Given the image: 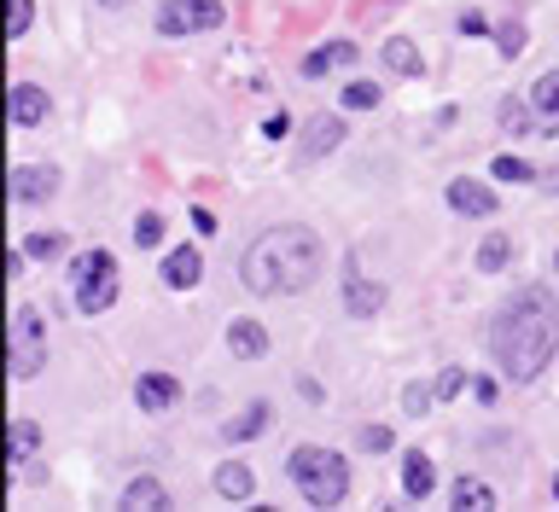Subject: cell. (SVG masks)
Listing matches in <instances>:
<instances>
[{"label":"cell","mask_w":559,"mask_h":512,"mask_svg":"<svg viewBox=\"0 0 559 512\" xmlns=\"http://www.w3.org/2000/svg\"><path fill=\"white\" fill-rule=\"evenodd\" d=\"M489 349H496L507 379H519V384L536 379L542 367L554 361V349H559V303H554V291L548 286H524L513 303L501 309L496 332H489Z\"/></svg>","instance_id":"1"},{"label":"cell","mask_w":559,"mask_h":512,"mask_svg":"<svg viewBox=\"0 0 559 512\" xmlns=\"http://www.w3.org/2000/svg\"><path fill=\"white\" fill-rule=\"evenodd\" d=\"M326 269V245L314 227H269V234H257L251 239V251H245L239 262V274H245V286H251L257 297H292V291H309L314 279H321Z\"/></svg>","instance_id":"2"},{"label":"cell","mask_w":559,"mask_h":512,"mask_svg":"<svg viewBox=\"0 0 559 512\" xmlns=\"http://www.w3.org/2000/svg\"><path fill=\"white\" fill-rule=\"evenodd\" d=\"M292 484H297V496H304L309 507H344L349 496V466H344V454H332L321 443H297L292 449Z\"/></svg>","instance_id":"3"},{"label":"cell","mask_w":559,"mask_h":512,"mask_svg":"<svg viewBox=\"0 0 559 512\" xmlns=\"http://www.w3.org/2000/svg\"><path fill=\"white\" fill-rule=\"evenodd\" d=\"M70 279H76V309L87 321L117 303V257L111 251H82L70 262Z\"/></svg>","instance_id":"4"},{"label":"cell","mask_w":559,"mask_h":512,"mask_svg":"<svg viewBox=\"0 0 559 512\" xmlns=\"http://www.w3.org/2000/svg\"><path fill=\"white\" fill-rule=\"evenodd\" d=\"M7 367H12V379H35V373L47 367V326H41V314H35L29 303L12 309V326H7Z\"/></svg>","instance_id":"5"},{"label":"cell","mask_w":559,"mask_h":512,"mask_svg":"<svg viewBox=\"0 0 559 512\" xmlns=\"http://www.w3.org/2000/svg\"><path fill=\"white\" fill-rule=\"evenodd\" d=\"M227 7L222 0H164L157 7V35H204V29H222Z\"/></svg>","instance_id":"6"},{"label":"cell","mask_w":559,"mask_h":512,"mask_svg":"<svg viewBox=\"0 0 559 512\" xmlns=\"http://www.w3.org/2000/svg\"><path fill=\"white\" fill-rule=\"evenodd\" d=\"M496 192H489L484 181H472V175H461V181H449V210L454 216H496Z\"/></svg>","instance_id":"7"},{"label":"cell","mask_w":559,"mask_h":512,"mask_svg":"<svg viewBox=\"0 0 559 512\" xmlns=\"http://www.w3.org/2000/svg\"><path fill=\"white\" fill-rule=\"evenodd\" d=\"M344 309L356 314V321H373V314L384 309V286H379V279H367V274L349 269V274H344Z\"/></svg>","instance_id":"8"},{"label":"cell","mask_w":559,"mask_h":512,"mask_svg":"<svg viewBox=\"0 0 559 512\" xmlns=\"http://www.w3.org/2000/svg\"><path fill=\"white\" fill-rule=\"evenodd\" d=\"M134 402H140V414H169L175 402H181V384H175L169 373H140L134 379Z\"/></svg>","instance_id":"9"},{"label":"cell","mask_w":559,"mask_h":512,"mask_svg":"<svg viewBox=\"0 0 559 512\" xmlns=\"http://www.w3.org/2000/svg\"><path fill=\"white\" fill-rule=\"evenodd\" d=\"M52 192H59V169H41V164H17L12 169V199L17 204L52 199Z\"/></svg>","instance_id":"10"},{"label":"cell","mask_w":559,"mask_h":512,"mask_svg":"<svg viewBox=\"0 0 559 512\" xmlns=\"http://www.w3.org/2000/svg\"><path fill=\"white\" fill-rule=\"evenodd\" d=\"M199 274H204V257L192 251V245H175V251L164 257V286L169 291H192V286H199Z\"/></svg>","instance_id":"11"},{"label":"cell","mask_w":559,"mask_h":512,"mask_svg":"<svg viewBox=\"0 0 559 512\" xmlns=\"http://www.w3.org/2000/svg\"><path fill=\"white\" fill-rule=\"evenodd\" d=\"M35 122H47V87L17 82L12 87V129H35Z\"/></svg>","instance_id":"12"},{"label":"cell","mask_w":559,"mask_h":512,"mask_svg":"<svg viewBox=\"0 0 559 512\" xmlns=\"http://www.w3.org/2000/svg\"><path fill=\"white\" fill-rule=\"evenodd\" d=\"M531 105L542 117V134H559V70H542L531 87Z\"/></svg>","instance_id":"13"},{"label":"cell","mask_w":559,"mask_h":512,"mask_svg":"<svg viewBox=\"0 0 559 512\" xmlns=\"http://www.w3.org/2000/svg\"><path fill=\"white\" fill-rule=\"evenodd\" d=\"M402 489H408V501H426L431 489H437V466H431V454H402Z\"/></svg>","instance_id":"14"},{"label":"cell","mask_w":559,"mask_h":512,"mask_svg":"<svg viewBox=\"0 0 559 512\" xmlns=\"http://www.w3.org/2000/svg\"><path fill=\"white\" fill-rule=\"evenodd\" d=\"M227 349H234L239 361H262L269 356V332H262V321H234L227 326Z\"/></svg>","instance_id":"15"},{"label":"cell","mask_w":559,"mask_h":512,"mask_svg":"<svg viewBox=\"0 0 559 512\" xmlns=\"http://www.w3.org/2000/svg\"><path fill=\"white\" fill-rule=\"evenodd\" d=\"M356 41H332V47H314L304 52V76H326V70H344V64H356Z\"/></svg>","instance_id":"16"},{"label":"cell","mask_w":559,"mask_h":512,"mask_svg":"<svg viewBox=\"0 0 559 512\" xmlns=\"http://www.w3.org/2000/svg\"><path fill=\"white\" fill-rule=\"evenodd\" d=\"M35 443H41V431H35V419L17 414L12 426H7V461L12 472H24V461H35Z\"/></svg>","instance_id":"17"},{"label":"cell","mask_w":559,"mask_h":512,"mask_svg":"<svg viewBox=\"0 0 559 512\" xmlns=\"http://www.w3.org/2000/svg\"><path fill=\"white\" fill-rule=\"evenodd\" d=\"M344 134H349V129H344V117H326V111H321V117H309L304 152H309V157H321V152H332V146H344Z\"/></svg>","instance_id":"18"},{"label":"cell","mask_w":559,"mask_h":512,"mask_svg":"<svg viewBox=\"0 0 559 512\" xmlns=\"http://www.w3.org/2000/svg\"><path fill=\"white\" fill-rule=\"evenodd\" d=\"M251 489H257V478H251V466L227 461V466L216 472V496H227V501H251Z\"/></svg>","instance_id":"19"},{"label":"cell","mask_w":559,"mask_h":512,"mask_svg":"<svg viewBox=\"0 0 559 512\" xmlns=\"http://www.w3.org/2000/svg\"><path fill=\"white\" fill-rule=\"evenodd\" d=\"M257 431H269V402H251L239 419H227V426H222L227 443H245V437H257Z\"/></svg>","instance_id":"20"},{"label":"cell","mask_w":559,"mask_h":512,"mask_svg":"<svg viewBox=\"0 0 559 512\" xmlns=\"http://www.w3.org/2000/svg\"><path fill=\"white\" fill-rule=\"evenodd\" d=\"M496 117H501V129H507V134H531V129H542L531 99H501V105H496Z\"/></svg>","instance_id":"21"},{"label":"cell","mask_w":559,"mask_h":512,"mask_svg":"<svg viewBox=\"0 0 559 512\" xmlns=\"http://www.w3.org/2000/svg\"><path fill=\"white\" fill-rule=\"evenodd\" d=\"M122 507H134V512H152V507H169V489L157 484V478H134L129 489H122Z\"/></svg>","instance_id":"22"},{"label":"cell","mask_w":559,"mask_h":512,"mask_svg":"<svg viewBox=\"0 0 559 512\" xmlns=\"http://www.w3.org/2000/svg\"><path fill=\"white\" fill-rule=\"evenodd\" d=\"M449 496H454V507H466V512H489V507H496V489H489L484 478H461Z\"/></svg>","instance_id":"23"},{"label":"cell","mask_w":559,"mask_h":512,"mask_svg":"<svg viewBox=\"0 0 559 512\" xmlns=\"http://www.w3.org/2000/svg\"><path fill=\"white\" fill-rule=\"evenodd\" d=\"M507 262H513V239H507V234H489V239L478 245V274H501Z\"/></svg>","instance_id":"24"},{"label":"cell","mask_w":559,"mask_h":512,"mask_svg":"<svg viewBox=\"0 0 559 512\" xmlns=\"http://www.w3.org/2000/svg\"><path fill=\"white\" fill-rule=\"evenodd\" d=\"M384 64H391L396 76H419V70H426V59H419L414 41H384Z\"/></svg>","instance_id":"25"},{"label":"cell","mask_w":559,"mask_h":512,"mask_svg":"<svg viewBox=\"0 0 559 512\" xmlns=\"http://www.w3.org/2000/svg\"><path fill=\"white\" fill-rule=\"evenodd\" d=\"M489 175H496V181H536V169L524 164V157H513V152H501L496 164H489Z\"/></svg>","instance_id":"26"},{"label":"cell","mask_w":559,"mask_h":512,"mask_svg":"<svg viewBox=\"0 0 559 512\" xmlns=\"http://www.w3.org/2000/svg\"><path fill=\"white\" fill-rule=\"evenodd\" d=\"M496 52H501V59H519V52H524V24H519V17L496 24Z\"/></svg>","instance_id":"27"},{"label":"cell","mask_w":559,"mask_h":512,"mask_svg":"<svg viewBox=\"0 0 559 512\" xmlns=\"http://www.w3.org/2000/svg\"><path fill=\"white\" fill-rule=\"evenodd\" d=\"M24 251H29V257H41V262H52V257H64V251H70V239H64V234H29V239H24Z\"/></svg>","instance_id":"28"},{"label":"cell","mask_w":559,"mask_h":512,"mask_svg":"<svg viewBox=\"0 0 559 512\" xmlns=\"http://www.w3.org/2000/svg\"><path fill=\"white\" fill-rule=\"evenodd\" d=\"M134 245H140V251H152V245H164V216H157V210H146V216L134 222Z\"/></svg>","instance_id":"29"},{"label":"cell","mask_w":559,"mask_h":512,"mask_svg":"<svg viewBox=\"0 0 559 512\" xmlns=\"http://www.w3.org/2000/svg\"><path fill=\"white\" fill-rule=\"evenodd\" d=\"M29 24H35V0H12V12H7V35H12V41H24Z\"/></svg>","instance_id":"30"},{"label":"cell","mask_w":559,"mask_h":512,"mask_svg":"<svg viewBox=\"0 0 559 512\" xmlns=\"http://www.w3.org/2000/svg\"><path fill=\"white\" fill-rule=\"evenodd\" d=\"M344 105H349V111H373V105H379V87H373V82H349V87H344Z\"/></svg>","instance_id":"31"},{"label":"cell","mask_w":559,"mask_h":512,"mask_svg":"<svg viewBox=\"0 0 559 512\" xmlns=\"http://www.w3.org/2000/svg\"><path fill=\"white\" fill-rule=\"evenodd\" d=\"M431 402H437V391H426V384H408V391H402V408L408 414H426Z\"/></svg>","instance_id":"32"},{"label":"cell","mask_w":559,"mask_h":512,"mask_svg":"<svg viewBox=\"0 0 559 512\" xmlns=\"http://www.w3.org/2000/svg\"><path fill=\"white\" fill-rule=\"evenodd\" d=\"M361 449L384 454V449H391V426H367V431H361Z\"/></svg>","instance_id":"33"},{"label":"cell","mask_w":559,"mask_h":512,"mask_svg":"<svg viewBox=\"0 0 559 512\" xmlns=\"http://www.w3.org/2000/svg\"><path fill=\"white\" fill-rule=\"evenodd\" d=\"M461 384H466L461 367H443V379H437V396H461Z\"/></svg>","instance_id":"34"},{"label":"cell","mask_w":559,"mask_h":512,"mask_svg":"<svg viewBox=\"0 0 559 512\" xmlns=\"http://www.w3.org/2000/svg\"><path fill=\"white\" fill-rule=\"evenodd\" d=\"M262 134H269V140H286V134H292V117H286V111H274L269 122H262Z\"/></svg>","instance_id":"35"},{"label":"cell","mask_w":559,"mask_h":512,"mask_svg":"<svg viewBox=\"0 0 559 512\" xmlns=\"http://www.w3.org/2000/svg\"><path fill=\"white\" fill-rule=\"evenodd\" d=\"M461 29H466V35H496V29H489V17H484V12H461Z\"/></svg>","instance_id":"36"},{"label":"cell","mask_w":559,"mask_h":512,"mask_svg":"<svg viewBox=\"0 0 559 512\" xmlns=\"http://www.w3.org/2000/svg\"><path fill=\"white\" fill-rule=\"evenodd\" d=\"M192 227H199V234L210 239V234H216V216H210V210H192Z\"/></svg>","instance_id":"37"},{"label":"cell","mask_w":559,"mask_h":512,"mask_svg":"<svg viewBox=\"0 0 559 512\" xmlns=\"http://www.w3.org/2000/svg\"><path fill=\"white\" fill-rule=\"evenodd\" d=\"M536 181L548 187V192H559V169H548V175H536Z\"/></svg>","instance_id":"38"},{"label":"cell","mask_w":559,"mask_h":512,"mask_svg":"<svg viewBox=\"0 0 559 512\" xmlns=\"http://www.w3.org/2000/svg\"><path fill=\"white\" fill-rule=\"evenodd\" d=\"M554 501H559V478H554Z\"/></svg>","instance_id":"39"}]
</instances>
